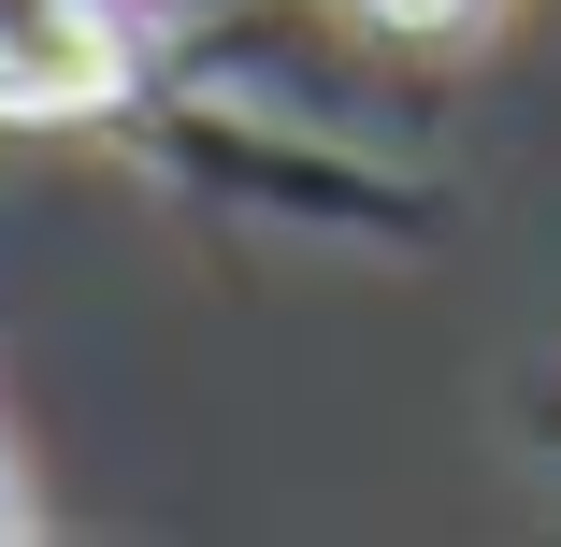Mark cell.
Returning a JSON list of instances; mask_svg holds the SVG:
<instances>
[{
    "instance_id": "3",
    "label": "cell",
    "mask_w": 561,
    "mask_h": 547,
    "mask_svg": "<svg viewBox=\"0 0 561 547\" xmlns=\"http://www.w3.org/2000/svg\"><path fill=\"white\" fill-rule=\"evenodd\" d=\"M360 30H403V44H446V30H476L490 0H346Z\"/></svg>"
},
{
    "instance_id": "2",
    "label": "cell",
    "mask_w": 561,
    "mask_h": 547,
    "mask_svg": "<svg viewBox=\"0 0 561 547\" xmlns=\"http://www.w3.org/2000/svg\"><path fill=\"white\" fill-rule=\"evenodd\" d=\"M145 101V44L116 0H0V130H116Z\"/></svg>"
},
{
    "instance_id": "1",
    "label": "cell",
    "mask_w": 561,
    "mask_h": 547,
    "mask_svg": "<svg viewBox=\"0 0 561 547\" xmlns=\"http://www.w3.org/2000/svg\"><path fill=\"white\" fill-rule=\"evenodd\" d=\"M173 130V173L202 187V202H231V216H260V231H317V246H417L432 231V187H403V173H375V159H346V145H317V130H288V116H216V101H187V116H159Z\"/></svg>"
},
{
    "instance_id": "4",
    "label": "cell",
    "mask_w": 561,
    "mask_h": 547,
    "mask_svg": "<svg viewBox=\"0 0 561 547\" xmlns=\"http://www.w3.org/2000/svg\"><path fill=\"white\" fill-rule=\"evenodd\" d=\"M15 533H44V504H30V461H15V432H0V547Z\"/></svg>"
}]
</instances>
